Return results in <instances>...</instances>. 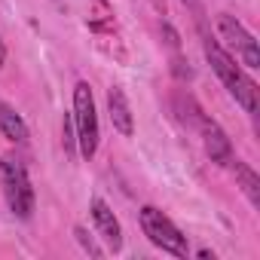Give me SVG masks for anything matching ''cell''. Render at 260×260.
Returning <instances> with one entry per match:
<instances>
[{
    "label": "cell",
    "instance_id": "6da1fadb",
    "mask_svg": "<svg viewBox=\"0 0 260 260\" xmlns=\"http://www.w3.org/2000/svg\"><path fill=\"white\" fill-rule=\"evenodd\" d=\"M202 52L211 64V71L217 74V80L223 83V89L236 98V104L245 110V113H257L260 101H257V83L242 71V64L220 46V40H214L211 34H202Z\"/></svg>",
    "mask_w": 260,
    "mask_h": 260
},
{
    "label": "cell",
    "instance_id": "7a4b0ae2",
    "mask_svg": "<svg viewBox=\"0 0 260 260\" xmlns=\"http://www.w3.org/2000/svg\"><path fill=\"white\" fill-rule=\"evenodd\" d=\"M74 132H77V150L83 159H92L98 153V141H101V128H98V110H95V98H92V86L86 80H80L74 86Z\"/></svg>",
    "mask_w": 260,
    "mask_h": 260
},
{
    "label": "cell",
    "instance_id": "3957f363",
    "mask_svg": "<svg viewBox=\"0 0 260 260\" xmlns=\"http://www.w3.org/2000/svg\"><path fill=\"white\" fill-rule=\"evenodd\" d=\"M0 187H4V199H7L10 211L19 220H28L34 211V187H31L28 169L19 159H13V156L0 159Z\"/></svg>",
    "mask_w": 260,
    "mask_h": 260
},
{
    "label": "cell",
    "instance_id": "277c9868",
    "mask_svg": "<svg viewBox=\"0 0 260 260\" xmlns=\"http://www.w3.org/2000/svg\"><path fill=\"white\" fill-rule=\"evenodd\" d=\"M138 217H141V230H144V236H147L159 251H166V254H172V257H187V254H190L187 236H184V233L175 226V220L166 217L159 208L144 205V208L138 211Z\"/></svg>",
    "mask_w": 260,
    "mask_h": 260
},
{
    "label": "cell",
    "instance_id": "5b68a950",
    "mask_svg": "<svg viewBox=\"0 0 260 260\" xmlns=\"http://www.w3.org/2000/svg\"><path fill=\"white\" fill-rule=\"evenodd\" d=\"M217 34H220V40L236 52V58H239L248 71L260 68V46H257L254 34H251V31H248L236 16L220 13V16H217Z\"/></svg>",
    "mask_w": 260,
    "mask_h": 260
},
{
    "label": "cell",
    "instance_id": "8992f818",
    "mask_svg": "<svg viewBox=\"0 0 260 260\" xmlns=\"http://www.w3.org/2000/svg\"><path fill=\"white\" fill-rule=\"evenodd\" d=\"M199 135H202V144H205V153H208V159L211 162H217V166H226L230 169V162H233V141L226 138V132L214 122V119H202V125H199Z\"/></svg>",
    "mask_w": 260,
    "mask_h": 260
},
{
    "label": "cell",
    "instance_id": "52a82bcc",
    "mask_svg": "<svg viewBox=\"0 0 260 260\" xmlns=\"http://www.w3.org/2000/svg\"><path fill=\"white\" fill-rule=\"evenodd\" d=\"M89 211H92V220H95L98 236L110 245V251H119L122 248V226H119L116 214L110 211V205L104 199H92L89 202Z\"/></svg>",
    "mask_w": 260,
    "mask_h": 260
},
{
    "label": "cell",
    "instance_id": "ba28073f",
    "mask_svg": "<svg viewBox=\"0 0 260 260\" xmlns=\"http://www.w3.org/2000/svg\"><path fill=\"white\" fill-rule=\"evenodd\" d=\"M107 113H110V122L113 128L122 135V138H132L135 132V116H132V107H128V98L119 86H110L107 89Z\"/></svg>",
    "mask_w": 260,
    "mask_h": 260
},
{
    "label": "cell",
    "instance_id": "9c48e42d",
    "mask_svg": "<svg viewBox=\"0 0 260 260\" xmlns=\"http://www.w3.org/2000/svg\"><path fill=\"white\" fill-rule=\"evenodd\" d=\"M0 132H4V138L13 141V144H25L28 141V125H25L22 113L13 104H7V101H0Z\"/></svg>",
    "mask_w": 260,
    "mask_h": 260
},
{
    "label": "cell",
    "instance_id": "30bf717a",
    "mask_svg": "<svg viewBox=\"0 0 260 260\" xmlns=\"http://www.w3.org/2000/svg\"><path fill=\"white\" fill-rule=\"evenodd\" d=\"M230 169H233V175H236V187H239V190L248 196L251 208H260V178H257V172H254L248 162L236 159V156H233Z\"/></svg>",
    "mask_w": 260,
    "mask_h": 260
},
{
    "label": "cell",
    "instance_id": "8fae6325",
    "mask_svg": "<svg viewBox=\"0 0 260 260\" xmlns=\"http://www.w3.org/2000/svg\"><path fill=\"white\" fill-rule=\"evenodd\" d=\"M172 107H175L178 119H181L184 125H190V128H199V125H202V119L208 116V113L199 107V101H196L190 92H184V89H178V92L172 95Z\"/></svg>",
    "mask_w": 260,
    "mask_h": 260
},
{
    "label": "cell",
    "instance_id": "7c38bea8",
    "mask_svg": "<svg viewBox=\"0 0 260 260\" xmlns=\"http://www.w3.org/2000/svg\"><path fill=\"white\" fill-rule=\"evenodd\" d=\"M181 4L190 10L193 22H196V28H199V37H202V34H211L208 25H205V7H202V0H181Z\"/></svg>",
    "mask_w": 260,
    "mask_h": 260
},
{
    "label": "cell",
    "instance_id": "4fadbf2b",
    "mask_svg": "<svg viewBox=\"0 0 260 260\" xmlns=\"http://www.w3.org/2000/svg\"><path fill=\"white\" fill-rule=\"evenodd\" d=\"M172 74H175V80H181V83L193 80V68H190V61L181 55V49H175V55H172Z\"/></svg>",
    "mask_w": 260,
    "mask_h": 260
},
{
    "label": "cell",
    "instance_id": "5bb4252c",
    "mask_svg": "<svg viewBox=\"0 0 260 260\" xmlns=\"http://www.w3.org/2000/svg\"><path fill=\"white\" fill-rule=\"evenodd\" d=\"M74 236H77V242H80V248H83L86 254H92V257H101V254H104V251L95 245V239H92L83 226H74Z\"/></svg>",
    "mask_w": 260,
    "mask_h": 260
},
{
    "label": "cell",
    "instance_id": "9a60e30c",
    "mask_svg": "<svg viewBox=\"0 0 260 260\" xmlns=\"http://www.w3.org/2000/svg\"><path fill=\"white\" fill-rule=\"evenodd\" d=\"M150 4H153V7H156V10H159L162 16H166V0H150Z\"/></svg>",
    "mask_w": 260,
    "mask_h": 260
},
{
    "label": "cell",
    "instance_id": "2e32d148",
    "mask_svg": "<svg viewBox=\"0 0 260 260\" xmlns=\"http://www.w3.org/2000/svg\"><path fill=\"white\" fill-rule=\"evenodd\" d=\"M4 61H7V46H4V40H0V68H4Z\"/></svg>",
    "mask_w": 260,
    "mask_h": 260
}]
</instances>
